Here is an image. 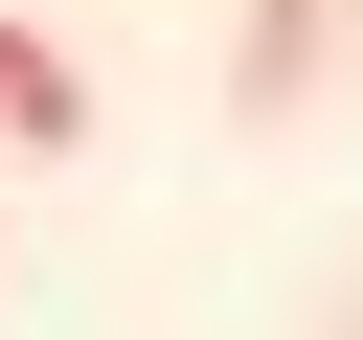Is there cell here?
Returning a JSON list of instances; mask_svg holds the SVG:
<instances>
[{"mask_svg": "<svg viewBox=\"0 0 363 340\" xmlns=\"http://www.w3.org/2000/svg\"><path fill=\"white\" fill-rule=\"evenodd\" d=\"M340 68V0H250V68H227V113H295Z\"/></svg>", "mask_w": 363, "mask_h": 340, "instance_id": "2", "label": "cell"}, {"mask_svg": "<svg viewBox=\"0 0 363 340\" xmlns=\"http://www.w3.org/2000/svg\"><path fill=\"white\" fill-rule=\"evenodd\" d=\"M68 136H91V68L45 23H0V159H68Z\"/></svg>", "mask_w": 363, "mask_h": 340, "instance_id": "1", "label": "cell"}, {"mask_svg": "<svg viewBox=\"0 0 363 340\" xmlns=\"http://www.w3.org/2000/svg\"><path fill=\"white\" fill-rule=\"evenodd\" d=\"M340 340H363V295H340Z\"/></svg>", "mask_w": 363, "mask_h": 340, "instance_id": "3", "label": "cell"}]
</instances>
